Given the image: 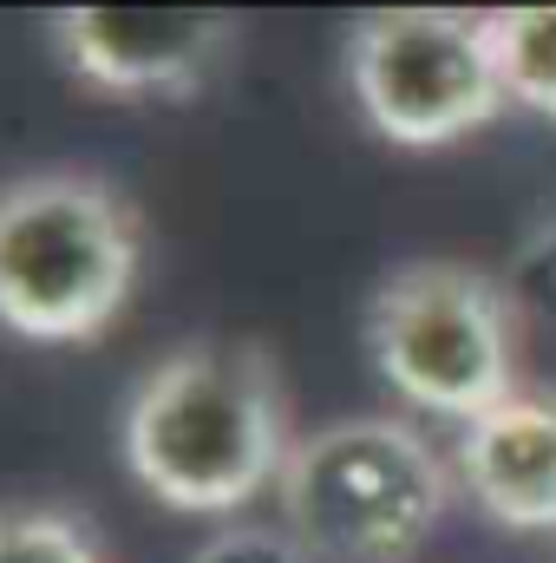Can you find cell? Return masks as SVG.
Returning <instances> with one entry per match:
<instances>
[{
    "instance_id": "30bf717a",
    "label": "cell",
    "mask_w": 556,
    "mask_h": 563,
    "mask_svg": "<svg viewBox=\"0 0 556 563\" xmlns=\"http://www.w3.org/2000/svg\"><path fill=\"white\" fill-rule=\"evenodd\" d=\"M190 563H314V558L301 551V538L288 525H223L190 551Z\"/></svg>"
},
{
    "instance_id": "6da1fadb",
    "label": "cell",
    "mask_w": 556,
    "mask_h": 563,
    "mask_svg": "<svg viewBox=\"0 0 556 563\" xmlns=\"http://www.w3.org/2000/svg\"><path fill=\"white\" fill-rule=\"evenodd\" d=\"M281 367L263 341H184L151 361L119 413L125 472L170 511L230 518L281 485L294 452Z\"/></svg>"
},
{
    "instance_id": "8992f818",
    "label": "cell",
    "mask_w": 556,
    "mask_h": 563,
    "mask_svg": "<svg viewBox=\"0 0 556 563\" xmlns=\"http://www.w3.org/2000/svg\"><path fill=\"white\" fill-rule=\"evenodd\" d=\"M230 13H170V7H59L46 46L99 99H190L230 53Z\"/></svg>"
},
{
    "instance_id": "277c9868",
    "label": "cell",
    "mask_w": 556,
    "mask_h": 563,
    "mask_svg": "<svg viewBox=\"0 0 556 563\" xmlns=\"http://www.w3.org/2000/svg\"><path fill=\"white\" fill-rule=\"evenodd\" d=\"M524 314L511 282L465 256L400 263L367 301V354L380 380L432 420L471 426L524 387Z\"/></svg>"
},
{
    "instance_id": "52a82bcc",
    "label": "cell",
    "mask_w": 556,
    "mask_h": 563,
    "mask_svg": "<svg viewBox=\"0 0 556 563\" xmlns=\"http://www.w3.org/2000/svg\"><path fill=\"white\" fill-rule=\"evenodd\" d=\"M452 472L498 531H556V387L524 380L511 400L458 426Z\"/></svg>"
},
{
    "instance_id": "ba28073f",
    "label": "cell",
    "mask_w": 556,
    "mask_h": 563,
    "mask_svg": "<svg viewBox=\"0 0 556 563\" xmlns=\"http://www.w3.org/2000/svg\"><path fill=\"white\" fill-rule=\"evenodd\" d=\"M491 53H498L504 106L556 119V7H504V13H491Z\"/></svg>"
},
{
    "instance_id": "9c48e42d",
    "label": "cell",
    "mask_w": 556,
    "mask_h": 563,
    "mask_svg": "<svg viewBox=\"0 0 556 563\" xmlns=\"http://www.w3.org/2000/svg\"><path fill=\"white\" fill-rule=\"evenodd\" d=\"M0 563H105V538L66 505H0Z\"/></svg>"
},
{
    "instance_id": "5b68a950",
    "label": "cell",
    "mask_w": 556,
    "mask_h": 563,
    "mask_svg": "<svg viewBox=\"0 0 556 563\" xmlns=\"http://www.w3.org/2000/svg\"><path fill=\"white\" fill-rule=\"evenodd\" d=\"M347 86L360 119L400 151H438L504 112L491 13L387 7L347 33Z\"/></svg>"
},
{
    "instance_id": "8fae6325",
    "label": "cell",
    "mask_w": 556,
    "mask_h": 563,
    "mask_svg": "<svg viewBox=\"0 0 556 563\" xmlns=\"http://www.w3.org/2000/svg\"><path fill=\"white\" fill-rule=\"evenodd\" d=\"M511 295H518V314L531 321H556V217L518 250V269H511Z\"/></svg>"
},
{
    "instance_id": "3957f363",
    "label": "cell",
    "mask_w": 556,
    "mask_h": 563,
    "mask_svg": "<svg viewBox=\"0 0 556 563\" xmlns=\"http://www.w3.org/2000/svg\"><path fill=\"white\" fill-rule=\"evenodd\" d=\"M452 459L400 413H347L294 439L276 505L314 563H407L452 511Z\"/></svg>"
},
{
    "instance_id": "7a4b0ae2",
    "label": "cell",
    "mask_w": 556,
    "mask_h": 563,
    "mask_svg": "<svg viewBox=\"0 0 556 563\" xmlns=\"http://www.w3.org/2000/svg\"><path fill=\"white\" fill-rule=\"evenodd\" d=\"M138 203L79 164L0 184V328L33 347L99 341L138 295Z\"/></svg>"
}]
</instances>
